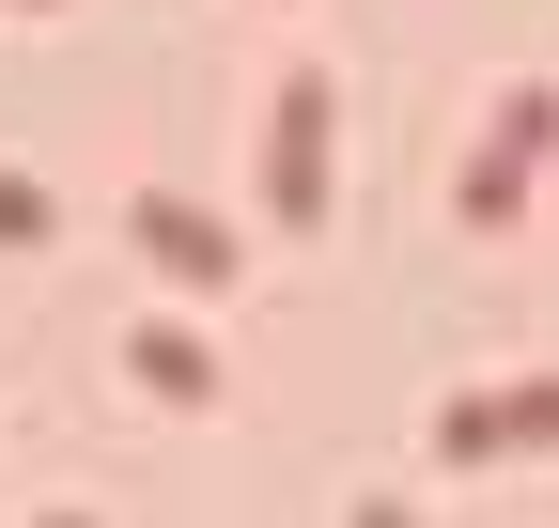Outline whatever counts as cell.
<instances>
[{"label": "cell", "mask_w": 559, "mask_h": 528, "mask_svg": "<svg viewBox=\"0 0 559 528\" xmlns=\"http://www.w3.org/2000/svg\"><path fill=\"white\" fill-rule=\"evenodd\" d=\"M311 141H326V94L296 79V94H280V124H264V187H280V218H311V187H326Z\"/></svg>", "instance_id": "1"}]
</instances>
